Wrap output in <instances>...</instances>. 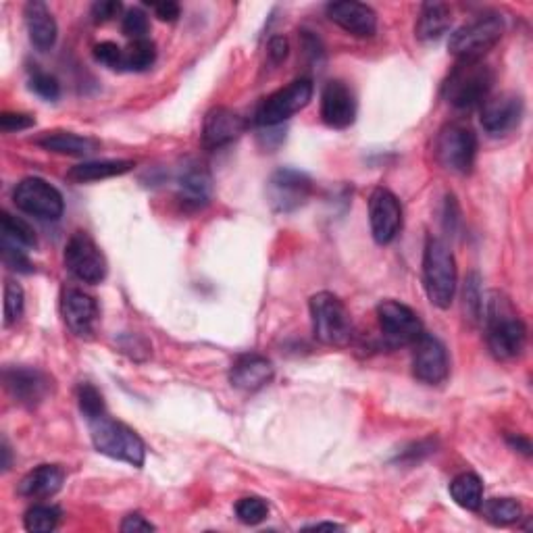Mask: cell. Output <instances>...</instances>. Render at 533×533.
I'll use <instances>...</instances> for the list:
<instances>
[{
	"instance_id": "277c9868",
	"label": "cell",
	"mask_w": 533,
	"mask_h": 533,
	"mask_svg": "<svg viewBox=\"0 0 533 533\" xmlns=\"http://www.w3.org/2000/svg\"><path fill=\"white\" fill-rule=\"evenodd\" d=\"M90 423V436L94 448L109 456V459L128 463L132 467H142L146 459V446L132 427L119 423L107 415Z\"/></svg>"
},
{
	"instance_id": "484cf974",
	"label": "cell",
	"mask_w": 533,
	"mask_h": 533,
	"mask_svg": "<svg viewBox=\"0 0 533 533\" xmlns=\"http://www.w3.org/2000/svg\"><path fill=\"white\" fill-rule=\"evenodd\" d=\"M452 25V13L450 7L444 3H425L421 7L415 34L423 42L440 40Z\"/></svg>"
},
{
	"instance_id": "d6a6232c",
	"label": "cell",
	"mask_w": 533,
	"mask_h": 533,
	"mask_svg": "<svg viewBox=\"0 0 533 533\" xmlns=\"http://www.w3.org/2000/svg\"><path fill=\"white\" fill-rule=\"evenodd\" d=\"M78 404L80 411L88 421H94L98 417L107 415L105 411V398L100 394V390L92 384H80L78 388Z\"/></svg>"
},
{
	"instance_id": "e0dca14e",
	"label": "cell",
	"mask_w": 533,
	"mask_h": 533,
	"mask_svg": "<svg viewBox=\"0 0 533 533\" xmlns=\"http://www.w3.org/2000/svg\"><path fill=\"white\" fill-rule=\"evenodd\" d=\"M523 117V100L519 94L506 92L496 98H488L481 105V128L490 136H506L513 132Z\"/></svg>"
},
{
	"instance_id": "4316f807",
	"label": "cell",
	"mask_w": 533,
	"mask_h": 533,
	"mask_svg": "<svg viewBox=\"0 0 533 533\" xmlns=\"http://www.w3.org/2000/svg\"><path fill=\"white\" fill-rule=\"evenodd\" d=\"M136 167L134 161H86L69 169L67 180L75 184H88V182H100V180H109V177H117L128 173Z\"/></svg>"
},
{
	"instance_id": "3957f363",
	"label": "cell",
	"mask_w": 533,
	"mask_h": 533,
	"mask_svg": "<svg viewBox=\"0 0 533 533\" xmlns=\"http://www.w3.org/2000/svg\"><path fill=\"white\" fill-rule=\"evenodd\" d=\"M423 286L434 307H450L456 292V261L448 244L440 238H429L425 244Z\"/></svg>"
},
{
	"instance_id": "44dd1931",
	"label": "cell",
	"mask_w": 533,
	"mask_h": 533,
	"mask_svg": "<svg viewBox=\"0 0 533 533\" xmlns=\"http://www.w3.org/2000/svg\"><path fill=\"white\" fill-rule=\"evenodd\" d=\"M325 11L329 19L352 36L371 38L377 32V15L369 5L344 0V3L327 5Z\"/></svg>"
},
{
	"instance_id": "f1b7e54d",
	"label": "cell",
	"mask_w": 533,
	"mask_h": 533,
	"mask_svg": "<svg viewBox=\"0 0 533 533\" xmlns=\"http://www.w3.org/2000/svg\"><path fill=\"white\" fill-rule=\"evenodd\" d=\"M484 506V517L496 527H509L523 519V506L515 498H492Z\"/></svg>"
},
{
	"instance_id": "9c48e42d",
	"label": "cell",
	"mask_w": 533,
	"mask_h": 533,
	"mask_svg": "<svg viewBox=\"0 0 533 533\" xmlns=\"http://www.w3.org/2000/svg\"><path fill=\"white\" fill-rule=\"evenodd\" d=\"M377 321L388 346H413L425 332L417 313L398 300H382L377 304Z\"/></svg>"
},
{
	"instance_id": "f6af8a7d",
	"label": "cell",
	"mask_w": 533,
	"mask_h": 533,
	"mask_svg": "<svg viewBox=\"0 0 533 533\" xmlns=\"http://www.w3.org/2000/svg\"><path fill=\"white\" fill-rule=\"evenodd\" d=\"M511 444H513L515 448H521V452H523V454H527V456L531 454V446H529V442H527V440H523V438H519V436H517V438H511Z\"/></svg>"
},
{
	"instance_id": "ffe728a7",
	"label": "cell",
	"mask_w": 533,
	"mask_h": 533,
	"mask_svg": "<svg viewBox=\"0 0 533 533\" xmlns=\"http://www.w3.org/2000/svg\"><path fill=\"white\" fill-rule=\"evenodd\" d=\"M275 375L273 363L257 352H246L234 361L230 369V382L242 392H259L271 384Z\"/></svg>"
},
{
	"instance_id": "ee69618b",
	"label": "cell",
	"mask_w": 533,
	"mask_h": 533,
	"mask_svg": "<svg viewBox=\"0 0 533 533\" xmlns=\"http://www.w3.org/2000/svg\"><path fill=\"white\" fill-rule=\"evenodd\" d=\"M150 9L155 11V15L161 19V21H177L180 19V5L177 3H171V0H165V3H155V5H150Z\"/></svg>"
},
{
	"instance_id": "d590c367",
	"label": "cell",
	"mask_w": 533,
	"mask_h": 533,
	"mask_svg": "<svg viewBox=\"0 0 533 533\" xmlns=\"http://www.w3.org/2000/svg\"><path fill=\"white\" fill-rule=\"evenodd\" d=\"M23 307H25L23 288L9 279V282L5 284V327H11L13 323L21 319Z\"/></svg>"
},
{
	"instance_id": "5b68a950",
	"label": "cell",
	"mask_w": 533,
	"mask_h": 533,
	"mask_svg": "<svg viewBox=\"0 0 533 533\" xmlns=\"http://www.w3.org/2000/svg\"><path fill=\"white\" fill-rule=\"evenodd\" d=\"M313 334L325 346H348L354 334L346 304L332 292H319L311 298Z\"/></svg>"
},
{
	"instance_id": "7bdbcfd3",
	"label": "cell",
	"mask_w": 533,
	"mask_h": 533,
	"mask_svg": "<svg viewBox=\"0 0 533 533\" xmlns=\"http://www.w3.org/2000/svg\"><path fill=\"white\" fill-rule=\"evenodd\" d=\"M123 533H140V531H155V525L146 521L140 513H132L123 519L121 523Z\"/></svg>"
},
{
	"instance_id": "8d00e7d4",
	"label": "cell",
	"mask_w": 533,
	"mask_h": 533,
	"mask_svg": "<svg viewBox=\"0 0 533 533\" xmlns=\"http://www.w3.org/2000/svg\"><path fill=\"white\" fill-rule=\"evenodd\" d=\"M30 88H32V92H36L44 100H57L61 96L59 80L55 78V75L44 73V71H36L32 75V78H30Z\"/></svg>"
},
{
	"instance_id": "2e32d148",
	"label": "cell",
	"mask_w": 533,
	"mask_h": 533,
	"mask_svg": "<svg viewBox=\"0 0 533 533\" xmlns=\"http://www.w3.org/2000/svg\"><path fill=\"white\" fill-rule=\"evenodd\" d=\"M357 96L340 80L327 82L321 92V119L334 130H346L357 119Z\"/></svg>"
},
{
	"instance_id": "d4e9b609",
	"label": "cell",
	"mask_w": 533,
	"mask_h": 533,
	"mask_svg": "<svg viewBox=\"0 0 533 533\" xmlns=\"http://www.w3.org/2000/svg\"><path fill=\"white\" fill-rule=\"evenodd\" d=\"M36 144L48 152L67 157H88L100 148V142L90 136H78L73 132H46L44 136L36 138Z\"/></svg>"
},
{
	"instance_id": "7402d4cb",
	"label": "cell",
	"mask_w": 533,
	"mask_h": 533,
	"mask_svg": "<svg viewBox=\"0 0 533 533\" xmlns=\"http://www.w3.org/2000/svg\"><path fill=\"white\" fill-rule=\"evenodd\" d=\"M213 194V180L207 169L198 165L186 169L180 177V186H177V198H180L182 207L186 211H200L211 202Z\"/></svg>"
},
{
	"instance_id": "ab89813d",
	"label": "cell",
	"mask_w": 533,
	"mask_h": 533,
	"mask_svg": "<svg viewBox=\"0 0 533 533\" xmlns=\"http://www.w3.org/2000/svg\"><path fill=\"white\" fill-rule=\"evenodd\" d=\"M36 119L32 115H25V113H3L0 115V128L3 132H23V130H30L34 128Z\"/></svg>"
},
{
	"instance_id": "83f0119b",
	"label": "cell",
	"mask_w": 533,
	"mask_h": 533,
	"mask_svg": "<svg viewBox=\"0 0 533 533\" xmlns=\"http://www.w3.org/2000/svg\"><path fill=\"white\" fill-rule=\"evenodd\" d=\"M452 500L465 511H479L484 504V484L475 473H461L450 484Z\"/></svg>"
},
{
	"instance_id": "6da1fadb",
	"label": "cell",
	"mask_w": 533,
	"mask_h": 533,
	"mask_svg": "<svg viewBox=\"0 0 533 533\" xmlns=\"http://www.w3.org/2000/svg\"><path fill=\"white\" fill-rule=\"evenodd\" d=\"M488 348L498 361L519 359L527 344V327L509 298L492 292L484 311Z\"/></svg>"
},
{
	"instance_id": "7c38bea8",
	"label": "cell",
	"mask_w": 533,
	"mask_h": 533,
	"mask_svg": "<svg viewBox=\"0 0 533 533\" xmlns=\"http://www.w3.org/2000/svg\"><path fill=\"white\" fill-rule=\"evenodd\" d=\"M13 200L17 209L25 215L46 221H57L65 211L61 192L55 186H50L46 180H40V177H28V180H23L15 188Z\"/></svg>"
},
{
	"instance_id": "7a4b0ae2",
	"label": "cell",
	"mask_w": 533,
	"mask_h": 533,
	"mask_svg": "<svg viewBox=\"0 0 533 533\" xmlns=\"http://www.w3.org/2000/svg\"><path fill=\"white\" fill-rule=\"evenodd\" d=\"M494 86V71L481 59L456 63L442 86V94L454 109H475L484 105Z\"/></svg>"
},
{
	"instance_id": "ba28073f",
	"label": "cell",
	"mask_w": 533,
	"mask_h": 533,
	"mask_svg": "<svg viewBox=\"0 0 533 533\" xmlns=\"http://www.w3.org/2000/svg\"><path fill=\"white\" fill-rule=\"evenodd\" d=\"M436 159L438 163L459 175L471 173L477 157V136L473 130L461 123H450L436 138Z\"/></svg>"
},
{
	"instance_id": "f546056e",
	"label": "cell",
	"mask_w": 533,
	"mask_h": 533,
	"mask_svg": "<svg viewBox=\"0 0 533 533\" xmlns=\"http://www.w3.org/2000/svg\"><path fill=\"white\" fill-rule=\"evenodd\" d=\"M3 223V242L19 246V248H36V232L32 230V225L28 221H23L19 217H13L11 213H3L0 217Z\"/></svg>"
},
{
	"instance_id": "b9f144b4",
	"label": "cell",
	"mask_w": 533,
	"mask_h": 533,
	"mask_svg": "<svg viewBox=\"0 0 533 533\" xmlns=\"http://www.w3.org/2000/svg\"><path fill=\"white\" fill-rule=\"evenodd\" d=\"M288 53H290V44H288V40L284 36L271 38V42L267 46V55H269L273 65L284 63L288 59Z\"/></svg>"
},
{
	"instance_id": "5bb4252c",
	"label": "cell",
	"mask_w": 533,
	"mask_h": 533,
	"mask_svg": "<svg viewBox=\"0 0 533 533\" xmlns=\"http://www.w3.org/2000/svg\"><path fill=\"white\" fill-rule=\"evenodd\" d=\"M3 379L7 392L28 409H34L53 392V379L36 367H7Z\"/></svg>"
},
{
	"instance_id": "1f68e13d",
	"label": "cell",
	"mask_w": 533,
	"mask_h": 533,
	"mask_svg": "<svg viewBox=\"0 0 533 533\" xmlns=\"http://www.w3.org/2000/svg\"><path fill=\"white\" fill-rule=\"evenodd\" d=\"M61 521V509L53 504H36L25 513L23 525L32 533H50L55 531Z\"/></svg>"
},
{
	"instance_id": "f35d334b",
	"label": "cell",
	"mask_w": 533,
	"mask_h": 533,
	"mask_svg": "<svg viewBox=\"0 0 533 533\" xmlns=\"http://www.w3.org/2000/svg\"><path fill=\"white\" fill-rule=\"evenodd\" d=\"M3 261L9 269L19 271V273H32L34 271L28 255H25V250L19 246L7 244V242H3Z\"/></svg>"
},
{
	"instance_id": "603a6c76",
	"label": "cell",
	"mask_w": 533,
	"mask_h": 533,
	"mask_svg": "<svg viewBox=\"0 0 533 533\" xmlns=\"http://www.w3.org/2000/svg\"><path fill=\"white\" fill-rule=\"evenodd\" d=\"M23 17H25V25H28L30 40L38 50L46 53V50L55 46L57 34H59L57 21L44 3H40V0H32V3L25 5Z\"/></svg>"
},
{
	"instance_id": "52a82bcc",
	"label": "cell",
	"mask_w": 533,
	"mask_h": 533,
	"mask_svg": "<svg viewBox=\"0 0 533 533\" xmlns=\"http://www.w3.org/2000/svg\"><path fill=\"white\" fill-rule=\"evenodd\" d=\"M311 100L313 82L309 78L294 80L286 88H279L263 100L255 115V121L261 128H277V125H282L302 109H307Z\"/></svg>"
},
{
	"instance_id": "8992f818",
	"label": "cell",
	"mask_w": 533,
	"mask_h": 533,
	"mask_svg": "<svg viewBox=\"0 0 533 533\" xmlns=\"http://www.w3.org/2000/svg\"><path fill=\"white\" fill-rule=\"evenodd\" d=\"M504 34V19L498 13H484L469 21L450 36V53L463 59H481L492 50Z\"/></svg>"
},
{
	"instance_id": "e575fe53",
	"label": "cell",
	"mask_w": 533,
	"mask_h": 533,
	"mask_svg": "<svg viewBox=\"0 0 533 533\" xmlns=\"http://www.w3.org/2000/svg\"><path fill=\"white\" fill-rule=\"evenodd\" d=\"M121 32L132 42L146 40L150 32V19L142 9H130L121 19Z\"/></svg>"
},
{
	"instance_id": "9a60e30c",
	"label": "cell",
	"mask_w": 533,
	"mask_h": 533,
	"mask_svg": "<svg viewBox=\"0 0 533 533\" xmlns=\"http://www.w3.org/2000/svg\"><path fill=\"white\" fill-rule=\"evenodd\" d=\"M448 371L450 363L444 344L436 336L423 334L413 344V375L421 384L438 386L446 382Z\"/></svg>"
},
{
	"instance_id": "74e56055",
	"label": "cell",
	"mask_w": 533,
	"mask_h": 533,
	"mask_svg": "<svg viewBox=\"0 0 533 533\" xmlns=\"http://www.w3.org/2000/svg\"><path fill=\"white\" fill-rule=\"evenodd\" d=\"M94 59L113 71H123V48L115 42H100L94 46Z\"/></svg>"
},
{
	"instance_id": "836d02e7",
	"label": "cell",
	"mask_w": 533,
	"mask_h": 533,
	"mask_svg": "<svg viewBox=\"0 0 533 533\" xmlns=\"http://www.w3.org/2000/svg\"><path fill=\"white\" fill-rule=\"evenodd\" d=\"M236 515L244 525H259L269 515V504L259 496H248L236 504Z\"/></svg>"
},
{
	"instance_id": "30bf717a",
	"label": "cell",
	"mask_w": 533,
	"mask_h": 533,
	"mask_svg": "<svg viewBox=\"0 0 533 533\" xmlns=\"http://www.w3.org/2000/svg\"><path fill=\"white\" fill-rule=\"evenodd\" d=\"M67 271L80 279L84 284H100L107 277L109 265L103 252L96 246V242L84 234L78 232L73 234L65 246V255H63Z\"/></svg>"
},
{
	"instance_id": "ac0fdd59",
	"label": "cell",
	"mask_w": 533,
	"mask_h": 533,
	"mask_svg": "<svg viewBox=\"0 0 533 533\" xmlns=\"http://www.w3.org/2000/svg\"><path fill=\"white\" fill-rule=\"evenodd\" d=\"M61 315L75 336L90 338L98 323V304L90 294L67 288L61 294Z\"/></svg>"
},
{
	"instance_id": "bcb514c9",
	"label": "cell",
	"mask_w": 533,
	"mask_h": 533,
	"mask_svg": "<svg viewBox=\"0 0 533 533\" xmlns=\"http://www.w3.org/2000/svg\"><path fill=\"white\" fill-rule=\"evenodd\" d=\"M309 529H342V527L336 523H317V525H311Z\"/></svg>"
},
{
	"instance_id": "4fadbf2b",
	"label": "cell",
	"mask_w": 533,
	"mask_h": 533,
	"mask_svg": "<svg viewBox=\"0 0 533 533\" xmlns=\"http://www.w3.org/2000/svg\"><path fill=\"white\" fill-rule=\"evenodd\" d=\"M369 223L377 244H390L402 230L400 200L386 188H375L369 196Z\"/></svg>"
},
{
	"instance_id": "d6986e66",
	"label": "cell",
	"mask_w": 533,
	"mask_h": 533,
	"mask_svg": "<svg viewBox=\"0 0 533 533\" xmlns=\"http://www.w3.org/2000/svg\"><path fill=\"white\" fill-rule=\"evenodd\" d=\"M248 128L246 119L225 107H215L207 113L205 123H202V146L209 150L223 148L227 144L236 142Z\"/></svg>"
},
{
	"instance_id": "8fae6325",
	"label": "cell",
	"mask_w": 533,
	"mask_h": 533,
	"mask_svg": "<svg viewBox=\"0 0 533 533\" xmlns=\"http://www.w3.org/2000/svg\"><path fill=\"white\" fill-rule=\"evenodd\" d=\"M313 194V182L307 173L284 167L277 169L267 182V202L275 213H292L307 205Z\"/></svg>"
},
{
	"instance_id": "60d3db41",
	"label": "cell",
	"mask_w": 533,
	"mask_h": 533,
	"mask_svg": "<svg viewBox=\"0 0 533 533\" xmlns=\"http://www.w3.org/2000/svg\"><path fill=\"white\" fill-rule=\"evenodd\" d=\"M121 3L117 0H100V3L92 5V17L96 23H107L113 21L121 13Z\"/></svg>"
},
{
	"instance_id": "cb8c5ba5",
	"label": "cell",
	"mask_w": 533,
	"mask_h": 533,
	"mask_svg": "<svg viewBox=\"0 0 533 533\" xmlns=\"http://www.w3.org/2000/svg\"><path fill=\"white\" fill-rule=\"evenodd\" d=\"M65 481V471L59 465H40L19 481L17 492L23 498L46 500L53 498Z\"/></svg>"
},
{
	"instance_id": "4dcf8cb0",
	"label": "cell",
	"mask_w": 533,
	"mask_h": 533,
	"mask_svg": "<svg viewBox=\"0 0 533 533\" xmlns=\"http://www.w3.org/2000/svg\"><path fill=\"white\" fill-rule=\"evenodd\" d=\"M157 61V46L152 40H136L123 50V71H146Z\"/></svg>"
}]
</instances>
